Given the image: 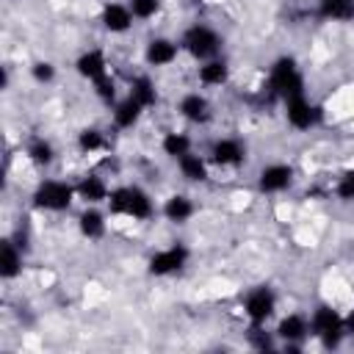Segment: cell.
I'll return each mask as SVG.
<instances>
[{"label":"cell","mask_w":354,"mask_h":354,"mask_svg":"<svg viewBox=\"0 0 354 354\" xmlns=\"http://www.w3.org/2000/svg\"><path fill=\"white\" fill-rule=\"evenodd\" d=\"M108 210L133 221H147L155 216V202L141 185H119L108 196Z\"/></svg>","instance_id":"6da1fadb"},{"label":"cell","mask_w":354,"mask_h":354,"mask_svg":"<svg viewBox=\"0 0 354 354\" xmlns=\"http://www.w3.org/2000/svg\"><path fill=\"white\" fill-rule=\"evenodd\" d=\"M268 94L277 97V100H290L296 94H304V72L301 66L296 64L293 55H282L271 64L268 69Z\"/></svg>","instance_id":"7a4b0ae2"},{"label":"cell","mask_w":354,"mask_h":354,"mask_svg":"<svg viewBox=\"0 0 354 354\" xmlns=\"http://www.w3.org/2000/svg\"><path fill=\"white\" fill-rule=\"evenodd\" d=\"M310 335L324 346V348H337L346 337V318L329 307V304H318L310 315Z\"/></svg>","instance_id":"3957f363"},{"label":"cell","mask_w":354,"mask_h":354,"mask_svg":"<svg viewBox=\"0 0 354 354\" xmlns=\"http://www.w3.org/2000/svg\"><path fill=\"white\" fill-rule=\"evenodd\" d=\"M77 199V191L72 183L66 180H41L33 191V205L39 210H47V213H61V210H69V205Z\"/></svg>","instance_id":"277c9868"},{"label":"cell","mask_w":354,"mask_h":354,"mask_svg":"<svg viewBox=\"0 0 354 354\" xmlns=\"http://www.w3.org/2000/svg\"><path fill=\"white\" fill-rule=\"evenodd\" d=\"M180 47H183L191 58L207 61V58H216V55L221 53V36H218L210 25L196 22V25L185 28V33L180 36Z\"/></svg>","instance_id":"5b68a950"},{"label":"cell","mask_w":354,"mask_h":354,"mask_svg":"<svg viewBox=\"0 0 354 354\" xmlns=\"http://www.w3.org/2000/svg\"><path fill=\"white\" fill-rule=\"evenodd\" d=\"M277 310V296L268 285H257L243 296V315L249 318L252 326H266Z\"/></svg>","instance_id":"8992f818"},{"label":"cell","mask_w":354,"mask_h":354,"mask_svg":"<svg viewBox=\"0 0 354 354\" xmlns=\"http://www.w3.org/2000/svg\"><path fill=\"white\" fill-rule=\"evenodd\" d=\"M188 257H191V252H188V246H183V243H171V246H166V249H158L152 257H149V274L152 277H171V274H180L185 266H188Z\"/></svg>","instance_id":"52a82bcc"},{"label":"cell","mask_w":354,"mask_h":354,"mask_svg":"<svg viewBox=\"0 0 354 354\" xmlns=\"http://www.w3.org/2000/svg\"><path fill=\"white\" fill-rule=\"evenodd\" d=\"M285 119L293 130H313L321 124V108L307 100V94H296L285 100Z\"/></svg>","instance_id":"ba28073f"},{"label":"cell","mask_w":354,"mask_h":354,"mask_svg":"<svg viewBox=\"0 0 354 354\" xmlns=\"http://www.w3.org/2000/svg\"><path fill=\"white\" fill-rule=\"evenodd\" d=\"M290 185H293V166H288V163H268L257 174L260 194H282Z\"/></svg>","instance_id":"9c48e42d"},{"label":"cell","mask_w":354,"mask_h":354,"mask_svg":"<svg viewBox=\"0 0 354 354\" xmlns=\"http://www.w3.org/2000/svg\"><path fill=\"white\" fill-rule=\"evenodd\" d=\"M246 160V144L238 138H218L210 147V163L221 169H238Z\"/></svg>","instance_id":"30bf717a"},{"label":"cell","mask_w":354,"mask_h":354,"mask_svg":"<svg viewBox=\"0 0 354 354\" xmlns=\"http://www.w3.org/2000/svg\"><path fill=\"white\" fill-rule=\"evenodd\" d=\"M285 348H299L304 343V337L310 335V318L301 315V313H288L279 324H277V332H274Z\"/></svg>","instance_id":"8fae6325"},{"label":"cell","mask_w":354,"mask_h":354,"mask_svg":"<svg viewBox=\"0 0 354 354\" xmlns=\"http://www.w3.org/2000/svg\"><path fill=\"white\" fill-rule=\"evenodd\" d=\"M180 41H174V39H169V36H155V39H149L147 41V47H144V61H147V66H169V64H174L177 61V55H180Z\"/></svg>","instance_id":"7c38bea8"},{"label":"cell","mask_w":354,"mask_h":354,"mask_svg":"<svg viewBox=\"0 0 354 354\" xmlns=\"http://www.w3.org/2000/svg\"><path fill=\"white\" fill-rule=\"evenodd\" d=\"M177 111H180V116H183L185 122H191V124H207V122L213 119V105H210V100H207L205 94H199V91L183 94L180 102H177Z\"/></svg>","instance_id":"4fadbf2b"},{"label":"cell","mask_w":354,"mask_h":354,"mask_svg":"<svg viewBox=\"0 0 354 354\" xmlns=\"http://www.w3.org/2000/svg\"><path fill=\"white\" fill-rule=\"evenodd\" d=\"M75 69H77V75H80L83 80L97 83V80H102V77L108 75V58H105V53H102V50L91 47V50H86V53H80V55H77Z\"/></svg>","instance_id":"5bb4252c"},{"label":"cell","mask_w":354,"mask_h":354,"mask_svg":"<svg viewBox=\"0 0 354 354\" xmlns=\"http://www.w3.org/2000/svg\"><path fill=\"white\" fill-rule=\"evenodd\" d=\"M133 11L127 8V3H105L102 6V14H100V22L108 33H127L133 28Z\"/></svg>","instance_id":"9a60e30c"},{"label":"cell","mask_w":354,"mask_h":354,"mask_svg":"<svg viewBox=\"0 0 354 354\" xmlns=\"http://www.w3.org/2000/svg\"><path fill=\"white\" fill-rule=\"evenodd\" d=\"M144 111H147V108H144L136 97H130V94H127L124 100H116V102H113V111H111L113 127H119V130H130V127H136Z\"/></svg>","instance_id":"2e32d148"},{"label":"cell","mask_w":354,"mask_h":354,"mask_svg":"<svg viewBox=\"0 0 354 354\" xmlns=\"http://www.w3.org/2000/svg\"><path fill=\"white\" fill-rule=\"evenodd\" d=\"M75 191H77V199L86 205H100V202H108V196H111L108 183L97 174H88L80 183H75Z\"/></svg>","instance_id":"e0dca14e"},{"label":"cell","mask_w":354,"mask_h":354,"mask_svg":"<svg viewBox=\"0 0 354 354\" xmlns=\"http://www.w3.org/2000/svg\"><path fill=\"white\" fill-rule=\"evenodd\" d=\"M22 274V246L11 238L0 243V277L3 279H17Z\"/></svg>","instance_id":"ac0fdd59"},{"label":"cell","mask_w":354,"mask_h":354,"mask_svg":"<svg viewBox=\"0 0 354 354\" xmlns=\"http://www.w3.org/2000/svg\"><path fill=\"white\" fill-rule=\"evenodd\" d=\"M196 75H199V83L202 86H224L230 80V64L221 55H216V58L202 61V66H199Z\"/></svg>","instance_id":"d6986e66"},{"label":"cell","mask_w":354,"mask_h":354,"mask_svg":"<svg viewBox=\"0 0 354 354\" xmlns=\"http://www.w3.org/2000/svg\"><path fill=\"white\" fill-rule=\"evenodd\" d=\"M194 210H196V205H194V199L185 196V194H171V196L163 202V216H166L169 221H174V224H185V221L194 216Z\"/></svg>","instance_id":"ffe728a7"},{"label":"cell","mask_w":354,"mask_h":354,"mask_svg":"<svg viewBox=\"0 0 354 354\" xmlns=\"http://www.w3.org/2000/svg\"><path fill=\"white\" fill-rule=\"evenodd\" d=\"M177 169H180V174H183L188 183H205V180L210 177V166H207V160H205L202 155H196V152L183 155V158L177 160Z\"/></svg>","instance_id":"44dd1931"},{"label":"cell","mask_w":354,"mask_h":354,"mask_svg":"<svg viewBox=\"0 0 354 354\" xmlns=\"http://www.w3.org/2000/svg\"><path fill=\"white\" fill-rule=\"evenodd\" d=\"M77 227H80L83 238H88V241H100V238L105 235V230H108V224H105V213H100L94 205H88V207L80 213Z\"/></svg>","instance_id":"7402d4cb"},{"label":"cell","mask_w":354,"mask_h":354,"mask_svg":"<svg viewBox=\"0 0 354 354\" xmlns=\"http://www.w3.org/2000/svg\"><path fill=\"white\" fill-rule=\"evenodd\" d=\"M318 14L332 22H351L354 19V0H318Z\"/></svg>","instance_id":"603a6c76"},{"label":"cell","mask_w":354,"mask_h":354,"mask_svg":"<svg viewBox=\"0 0 354 354\" xmlns=\"http://www.w3.org/2000/svg\"><path fill=\"white\" fill-rule=\"evenodd\" d=\"M130 97H136L144 108H152L155 102H158V88H155V80L149 77V75H136L133 80H130V91H127Z\"/></svg>","instance_id":"cb8c5ba5"},{"label":"cell","mask_w":354,"mask_h":354,"mask_svg":"<svg viewBox=\"0 0 354 354\" xmlns=\"http://www.w3.org/2000/svg\"><path fill=\"white\" fill-rule=\"evenodd\" d=\"M160 149H163V155H169L171 160H180L183 155L194 152V141H191V136L171 130V133H166V136H163V141H160Z\"/></svg>","instance_id":"d4e9b609"},{"label":"cell","mask_w":354,"mask_h":354,"mask_svg":"<svg viewBox=\"0 0 354 354\" xmlns=\"http://www.w3.org/2000/svg\"><path fill=\"white\" fill-rule=\"evenodd\" d=\"M25 155L36 163V166H50L55 160V149L47 138H33L28 147H25Z\"/></svg>","instance_id":"484cf974"},{"label":"cell","mask_w":354,"mask_h":354,"mask_svg":"<svg viewBox=\"0 0 354 354\" xmlns=\"http://www.w3.org/2000/svg\"><path fill=\"white\" fill-rule=\"evenodd\" d=\"M105 147H108V138H105V133L97 130V127H88V130H83V133L77 136V149H80L83 155H94V152H100V149H105Z\"/></svg>","instance_id":"4316f807"},{"label":"cell","mask_w":354,"mask_h":354,"mask_svg":"<svg viewBox=\"0 0 354 354\" xmlns=\"http://www.w3.org/2000/svg\"><path fill=\"white\" fill-rule=\"evenodd\" d=\"M127 8L136 19H152L160 11V0H127Z\"/></svg>","instance_id":"83f0119b"},{"label":"cell","mask_w":354,"mask_h":354,"mask_svg":"<svg viewBox=\"0 0 354 354\" xmlns=\"http://www.w3.org/2000/svg\"><path fill=\"white\" fill-rule=\"evenodd\" d=\"M335 194H337V199H343V202H354V169H346V171L337 177Z\"/></svg>","instance_id":"f1b7e54d"},{"label":"cell","mask_w":354,"mask_h":354,"mask_svg":"<svg viewBox=\"0 0 354 354\" xmlns=\"http://www.w3.org/2000/svg\"><path fill=\"white\" fill-rule=\"evenodd\" d=\"M94 91H97V97H100L105 105H113V102H116V83H113L111 75H105L102 80H97V83H94Z\"/></svg>","instance_id":"f546056e"},{"label":"cell","mask_w":354,"mask_h":354,"mask_svg":"<svg viewBox=\"0 0 354 354\" xmlns=\"http://www.w3.org/2000/svg\"><path fill=\"white\" fill-rule=\"evenodd\" d=\"M30 75H33V80H39V83H50V80L55 77V66H53L50 61H36V64L30 66Z\"/></svg>","instance_id":"4dcf8cb0"},{"label":"cell","mask_w":354,"mask_h":354,"mask_svg":"<svg viewBox=\"0 0 354 354\" xmlns=\"http://www.w3.org/2000/svg\"><path fill=\"white\" fill-rule=\"evenodd\" d=\"M346 335H348V337L354 340V310H351V313L346 315Z\"/></svg>","instance_id":"1f68e13d"}]
</instances>
